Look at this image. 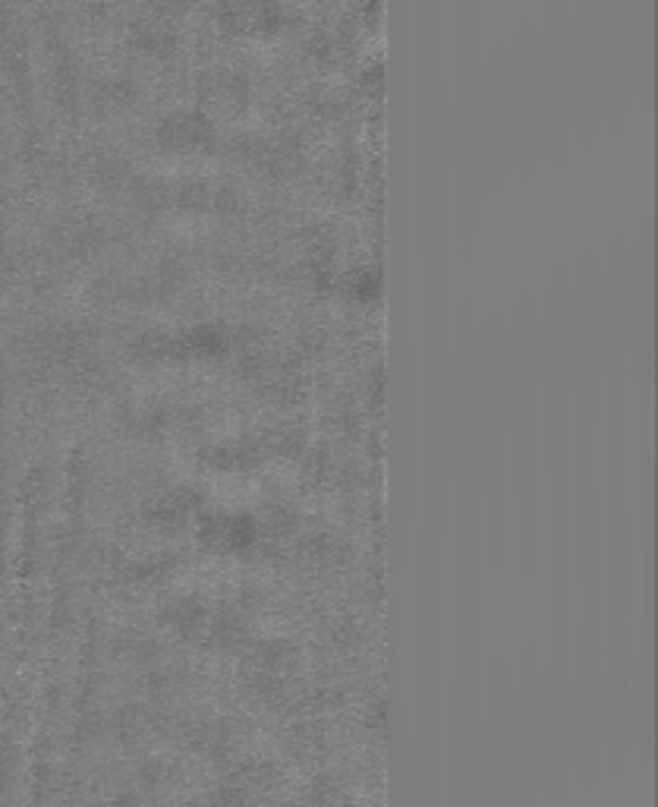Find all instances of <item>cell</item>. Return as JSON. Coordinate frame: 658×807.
<instances>
[{
	"label": "cell",
	"mask_w": 658,
	"mask_h": 807,
	"mask_svg": "<svg viewBox=\"0 0 658 807\" xmlns=\"http://www.w3.org/2000/svg\"><path fill=\"white\" fill-rule=\"evenodd\" d=\"M206 537L211 542H221L224 549H243L252 539V524L247 518H211Z\"/></svg>",
	"instance_id": "cell-1"
},
{
	"label": "cell",
	"mask_w": 658,
	"mask_h": 807,
	"mask_svg": "<svg viewBox=\"0 0 658 807\" xmlns=\"http://www.w3.org/2000/svg\"><path fill=\"white\" fill-rule=\"evenodd\" d=\"M189 807H196V805H189Z\"/></svg>",
	"instance_id": "cell-2"
}]
</instances>
